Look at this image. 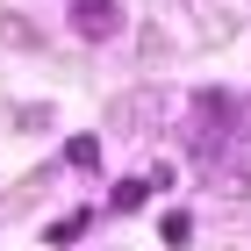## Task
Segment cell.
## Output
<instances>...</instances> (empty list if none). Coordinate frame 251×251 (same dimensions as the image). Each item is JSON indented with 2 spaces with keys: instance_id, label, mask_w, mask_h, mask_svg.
<instances>
[{
  "instance_id": "2",
  "label": "cell",
  "mask_w": 251,
  "mask_h": 251,
  "mask_svg": "<svg viewBox=\"0 0 251 251\" xmlns=\"http://www.w3.org/2000/svg\"><path fill=\"white\" fill-rule=\"evenodd\" d=\"M173 108H179V100H173V94H165V86H144V94H122V100H115V108H108V122H115V129H122V136H151V129H158V122L173 115Z\"/></svg>"
},
{
  "instance_id": "7",
  "label": "cell",
  "mask_w": 251,
  "mask_h": 251,
  "mask_svg": "<svg viewBox=\"0 0 251 251\" xmlns=\"http://www.w3.org/2000/svg\"><path fill=\"white\" fill-rule=\"evenodd\" d=\"M144 194H151V179L136 173V179H122V187L108 194V208H115V215H136V208H144Z\"/></svg>"
},
{
  "instance_id": "1",
  "label": "cell",
  "mask_w": 251,
  "mask_h": 251,
  "mask_svg": "<svg viewBox=\"0 0 251 251\" xmlns=\"http://www.w3.org/2000/svg\"><path fill=\"white\" fill-rule=\"evenodd\" d=\"M179 144H187L201 165H215V158L237 144V129H244V100L237 94H223V86H208V94H194V100H179Z\"/></svg>"
},
{
  "instance_id": "4",
  "label": "cell",
  "mask_w": 251,
  "mask_h": 251,
  "mask_svg": "<svg viewBox=\"0 0 251 251\" xmlns=\"http://www.w3.org/2000/svg\"><path fill=\"white\" fill-rule=\"evenodd\" d=\"M115 29H122V7H115V0H72V36L108 43Z\"/></svg>"
},
{
  "instance_id": "5",
  "label": "cell",
  "mask_w": 251,
  "mask_h": 251,
  "mask_svg": "<svg viewBox=\"0 0 251 251\" xmlns=\"http://www.w3.org/2000/svg\"><path fill=\"white\" fill-rule=\"evenodd\" d=\"M65 165L72 173H100V136H72L65 144Z\"/></svg>"
},
{
  "instance_id": "8",
  "label": "cell",
  "mask_w": 251,
  "mask_h": 251,
  "mask_svg": "<svg viewBox=\"0 0 251 251\" xmlns=\"http://www.w3.org/2000/svg\"><path fill=\"white\" fill-rule=\"evenodd\" d=\"M158 237H165L173 251H179V244H194V215H187V208H173L165 223H158Z\"/></svg>"
},
{
  "instance_id": "6",
  "label": "cell",
  "mask_w": 251,
  "mask_h": 251,
  "mask_svg": "<svg viewBox=\"0 0 251 251\" xmlns=\"http://www.w3.org/2000/svg\"><path fill=\"white\" fill-rule=\"evenodd\" d=\"M86 230H94V208H72V215H58V223H50V244H79Z\"/></svg>"
},
{
  "instance_id": "3",
  "label": "cell",
  "mask_w": 251,
  "mask_h": 251,
  "mask_svg": "<svg viewBox=\"0 0 251 251\" xmlns=\"http://www.w3.org/2000/svg\"><path fill=\"white\" fill-rule=\"evenodd\" d=\"M208 173H215V187H223V194H251V122L237 129V144L215 158Z\"/></svg>"
}]
</instances>
